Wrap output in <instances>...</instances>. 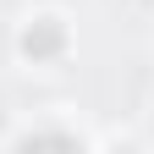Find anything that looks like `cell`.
I'll use <instances>...</instances> for the list:
<instances>
[{
	"label": "cell",
	"mask_w": 154,
	"mask_h": 154,
	"mask_svg": "<svg viewBox=\"0 0 154 154\" xmlns=\"http://www.w3.org/2000/svg\"><path fill=\"white\" fill-rule=\"evenodd\" d=\"M22 50H28V55H50V50H61V28H55V22H38V28L22 38Z\"/></svg>",
	"instance_id": "cell-1"
}]
</instances>
